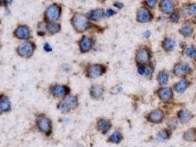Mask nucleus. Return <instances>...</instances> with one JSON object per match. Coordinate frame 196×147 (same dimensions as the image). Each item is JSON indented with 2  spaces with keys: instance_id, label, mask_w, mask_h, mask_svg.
I'll list each match as a JSON object with an SVG mask.
<instances>
[{
  "instance_id": "nucleus-1",
  "label": "nucleus",
  "mask_w": 196,
  "mask_h": 147,
  "mask_svg": "<svg viewBox=\"0 0 196 147\" xmlns=\"http://www.w3.org/2000/svg\"><path fill=\"white\" fill-rule=\"evenodd\" d=\"M72 24L78 33L85 32L89 28V21L87 17L80 13L74 15L71 19Z\"/></svg>"
},
{
  "instance_id": "nucleus-2",
  "label": "nucleus",
  "mask_w": 196,
  "mask_h": 147,
  "mask_svg": "<svg viewBox=\"0 0 196 147\" xmlns=\"http://www.w3.org/2000/svg\"><path fill=\"white\" fill-rule=\"evenodd\" d=\"M35 49V45L33 42L27 41L22 44L17 48V54L22 57L29 58L32 57Z\"/></svg>"
},
{
  "instance_id": "nucleus-3",
  "label": "nucleus",
  "mask_w": 196,
  "mask_h": 147,
  "mask_svg": "<svg viewBox=\"0 0 196 147\" xmlns=\"http://www.w3.org/2000/svg\"><path fill=\"white\" fill-rule=\"evenodd\" d=\"M37 126L39 129L42 132L45 133L46 136H49L52 129V121L49 118L45 116H40L37 119Z\"/></svg>"
},
{
  "instance_id": "nucleus-4",
  "label": "nucleus",
  "mask_w": 196,
  "mask_h": 147,
  "mask_svg": "<svg viewBox=\"0 0 196 147\" xmlns=\"http://www.w3.org/2000/svg\"><path fill=\"white\" fill-rule=\"evenodd\" d=\"M61 9L57 4L52 5L46 9L45 13L46 19L49 22H54L60 18Z\"/></svg>"
},
{
  "instance_id": "nucleus-5",
  "label": "nucleus",
  "mask_w": 196,
  "mask_h": 147,
  "mask_svg": "<svg viewBox=\"0 0 196 147\" xmlns=\"http://www.w3.org/2000/svg\"><path fill=\"white\" fill-rule=\"evenodd\" d=\"M51 94L56 98L66 96L70 93V88L65 85H53L49 88Z\"/></svg>"
},
{
  "instance_id": "nucleus-6",
  "label": "nucleus",
  "mask_w": 196,
  "mask_h": 147,
  "mask_svg": "<svg viewBox=\"0 0 196 147\" xmlns=\"http://www.w3.org/2000/svg\"><path fill=\"white\" fill-rule=\"evenodd\" d=\"M106 69L101 64L90 65L87 68V75L90 78H97L106 72Z\"/></svg>"
},
{
  "instance_id": "nucleus-7",
  "label": "nucleus",
  "mask_w": 196,
  "mask_h": 147,
  "mask_svg": "<svg viewBox=\"0 0 196 147\" xmlns=\"http://www.w3.org/2000/svg\"><path fill=\"white\" fill-rule=\"evenodd\" d=\"M14 36L20 40H27L30 37V30L26 25H20L15 29Z\"/></svg>"
},
{
  "instance_id": "nucleus-8",
  "label": "nucleus",
  "mask_w": 196,
  "mask_h": 147,
  "mask_svg": "<svg viewBox=\"0 0 196 147\" xmlns=\"http://www.w3.org/2000/svg\"><path fill=\"white\" fill-rule=\"evenodd\" d=\"M93 41L91 38L88 36H83L79 41V48L82 53L89 52L92 48Z\"/></svg>"
},
{
  "instance_id": "nucleus-9",
  "label": "nucleus",
  "mask_w": 196,
  "mask_h": 147,
  "mask_svg": "<svg viewBox=\"0 0 196 147\" xmlns=\"http://www.w3.org/2000/svg\"><path fill=\"white\" fill-rule=\"evenodd\" d=\"M137 20L139 22L145 23V22L150 21L152 20L153 16L150 12L144 8H139L137 11Z\"/></svg>"
},
{
  "instance_id": "nucleus-10",
  "label": "nucleus",
  "mask_w": 196,
  "mask_h": 147,
  "mask_svg": "<svg viewBox=\"0 0 196 147\" xmlns=\"http://www.w3.org/2000/svg\"><path fill=\"white\" fill-rule=\"evenodd\" d=\"M150 59V52L145 48L139 49L137 53V61L139 63H145L149 60Z\"/></svg>"
},
{
  "instance_id": "nucleus-11",
  "label": "nucleus",
  "mask_w": 196,
  "mask_h": 147,
  "mask_svg": "<svg viewBox=\"0 0 196 147\" xmlns=\"http://www.w3.org/2000/svg\"><path fill=\"white\" fill-rule=\"evenodd\" d=\"M164 118V113L161 110H155L150 113L148 116V120L153 123H159Z\"/></svg>"
},
{
  "instance_id": "nucleus-12",
  "label": "nucleus",
  "mask_w": 196,
  "mask_h": 147,
  "mask_svg": "<svg viewBox=\"0 0 196 147\" xmlns=\"http://www.w3.org/2000/svg\"><path fill=\"white\" fill-rule=\"evenodd\" d=\"M104 93V88L102 85H94L90 88V95L92 98L99 99L102 96Z\"/></svg>"
},
{
  "instance_id": "nucleus-13",
  "label": "nucleus",
  "mask_w": 196,
  "mask_h": 147,
  "mask_svg": "<svg viewBox=\"0 0 196 147\" xmlns=\"http://www.w3.org/2000/svg\"><path fill=\"white\" fill-rule=\"evenodd\" d=\"M189 71V66L184 63H178L174 68V74L176 76L184 77Z\"/></svg>"
},
{
  "instance_id": "nucleus-14",
  "label": "nucleus",
  "mask_w": 196,
  "mask_h": 147,
  "mask_svg": "<svg viewBox=\"0 0 196 147\" xmlns=\"http://www.w3.org/2000/svg\"><path fill=\"white\" fill-rule=\"evenodd\" d=\"M159 96L161 100L167 102L173 96V90L170 88H162L159 90Z\"/></svg>"
},
{
  "instance_id": "nucleus-15",
  "label": "nucleus",
  "mask_w": 196,
  "mask_h": 147,
  "mask_svg": "<svg viewBox=\"0 0 196 147\" xmlns=\"http://www.w3.org/2000/svg\"><path fill=\"white\" fill-rule=\"evenodd\" d=\"M111 126V123L109 120L102 119H100L97 122V128L103 133H106L109 130Z\"/></svg>"
},
{
  "instance_id": "nucleus-16",
  "label": "nucleus",
  "mask_w": 196,
  "mask_h": 147,
  "mask_svg": "<svg viewBox=\"0 0 196 147\" xmlns=\"http://www.w3.org/2000/svg\"><path fill=\"white\" fill-rule=\"evenodd\" d=\"M160 8L164 13H171L173 11L174 6L171 0H161Z\"/></svg>"
},
{
  "instance_id": "nucleus-17",
  "label": "nucleus",
  "mask_w": 196,
  "mask_h": 147,
  "mask_svg": "<svg viewBox=\"0 0 196 147\" xmlns=\"http://www.w3.org/2000/svg\"><path fill=\"white\" fill-rule=\"evenodd\" d=\"M104 16V11L103 9H95L88 13V18L93 21H98Z\"/></svg>"
},
{
  "instance_id": "nucleus-18",
  "label": "nucleus",
  "mask_w": 196,
  "mask_h": 147,
  "mask_svg": "<svg viewBox=\"0 0 196 147\" xmlns=\"http://www.w3.org/2000/svg\"><path fill=\"white\" fill-rule=\"evenodd\" d=\"M46 29L49 34L55 35V34L60 32V30H61V25L59 24L55 23V22H49L46 26Z\"/></svg>"
},
{
  "instance_id": "nucleus-19",
  "label": "nucleus",
  "mask_w": 196,
  "mask_h": 147,
  "mask_svg": "<svg viewBox=\"0 0 196 147\" xmlns=\"http://www.w3.org/2000/svg\"><path fill=\"white\" fill-rule=\"evenodd\" d=\"M0 105H1L2 112H8L11 109V104L9 99L5 96L0 98Z\"/></svg>"
},
{
  "instance_id": "nucleus-20",
  "label": "nucleus",
  "mask_w": 196,
  "mask_h": 147,
  "mask_svg": "<svg viewBox=\"0 0 196 147\" xmlns=\"http://www.w3.org/2000/svg\"><path fill=\"white\" fill-rule=\"evenodd\" d=\"M64 100L71 110H75L78 106V100H77V97L75 96H69L67 97L66 100Z\"/></svg>"
},
{
  "instance_id": "nucleus-21",
  "label": "nucleus",
  "mask_w": 196,
  "mask_h": 147,
  "mask_svg": "<svg viewBox=\"0 0 196 147\" xmlns=\"http://www.w3.org/2000/svg\"><path fill=\"white\" fill-rule=\"evenodd\" d=\"M184 138L186 141H193L196 139V129H191L187 130L184 134Z\"/></svg>"
},
{
  "instance_id": "nucleus-22",
  "label": "nucleus",
  "mask_w": 196,
  "mask_h": 147,
  "mask_svg": "<svg viewBox=\"0 0 196 147\" xmlns=\"http://www.w3.org/2000/svg\"><path fill=\"white\" fill-rule=\"evenodd\" d=\"M175 47L174 40L170 38H166L163 42V47L166 51H172Z\"/></svg>"
},
{
  "instance_id": "nucleus-23",
  "label": "nucleus",
  "mask_w": 196,
  "mask_h": 147,
  "mask_svg": "<svg viewBox=\"0 0 196 147\" xmlns=\"http://www.w3.org/2000/svg\"><path fill=\"white\" fill-rule=\"evenodd\" d=\"M189 83L187 80H181L180 82H178L176 85H175V90L176 91L179 92V93H182L188 88Z\"/></svg>"
},
{
  "instance_id": "nucleus-24",
  "label": "nucleus",
  "mask_w": 196,
  "mask_h": 147,
  "mask_svg": "<svg viewBox=\"0 0 196 147\" xmlns=\"http://www.w3.org/2000/svg\"><path fill=\"white\" fill-rule=\"evenodd\" d=\"M178 118L181 122L186 123L190 119L191 114L187 110H181L178 112Z\"/></svg>"
},
{
  "instance_id": "nucleus-25",
  "label": "nucleus",
  "mask_w": 196,
  "mask_h": 147,
  "mask_svg": "<svg viewBox=\"0 0 196 147\" xmlns=\"http://www.w3.org/2000/svg\"><path fill=\"white\" fill-rule=\"evenodd\" d=\"M192 31H193L192 27L191 26V25L188 24H184L180 30L181 33L182 35L185 37L190 36L191 34L192 33Z\"/></svg>"
},
{
  "instance_id": "nucleus-26",
  "label": "nucleus",
  "mask_w": 196,
  "mask_h": 147,
  "mask_svg": "<svg viewBox=\"0 0 196 147\" xmlns=\"http://www.w3.org/2000/svg\"><path fill=\"white\" fill-rule=\"evenodd\" d=\"M158 81L160 85H164L168 81V74L166 71H161L158 75Z\"/></svg>"
},
{
  "instance_id": "nucleus-27",
  "label": "nucleus",
  "mask_w": 196,
  "mask_h": 147,
  "mask_svg": "<svg viewBox=\"0 0 196 147\" xmlns=\"http://www.w3.org/2000/svg\"><path fill=\"white\" fill-rule=\"evenodd\" d=\"M58 109L60 111H61L63 113H67L70 112V110H71V109L69 108V107L67 105L66 102H65V100L61 101L58 103Z\"/></svg>"
},
{
  "instance_id": "nucleus-28",
  "label": "nucleus",
  "mask_w": 196,
  "mask_h": 147,
  "mask_svg": "<svg viewBox=\"0 0 196 147\" xmlns=\"http://www.w3.org/2000/svg\"><path fill=\"white\" fill-rule=\"evenodd\" d=\"M122 135L120 132H114L110 136V141L114 143H119L122 140Z\"/></svg>"
},
{
  "instance_id": "nucleus-29",
  "label": "nucleus",
  "mask_w": 196,
  "mask_h": 147,
  "mask_svg": "<svg viewBox=\"0 0 196 147\" xmlns=\"http://www.w3.org/2000/svg\"><path fill=\"white\" fill-rule=\"evenodd\" d=\"M169 136L170 135L168 131L167 130V129H163V130L159 132V133L158 134L157 138L159 141H164V140L167 139V138H169Z\"/></svg>"
},
{
  "instance_id": "nucleus-30",
  "label": "nucleus",
  "mask_w": 196,
  "mask_h": 147,
  "mask_svg": "<svg viewBox=\"0 0 196 147\" xmlns=\"http://www.w3.org/2000/svg\"><path fill=\"white\" fill-rule=\"evenodd\" d=\"M187 55L189 57L195 58L196 57V49L194 47H190L187 49Z\"/></svg>"
},
{
  "instance_id": "nucleus-31",
  "label": "nucleus",
  "mask_w": 196,
  "mask_h": 147,
  "mask_svg": "<svg viewBox=\"0 0 196 147\" xmlns=\"http://www.w3.org/2000/svg\"><path fill=\"white\" fill-rule=\"evenodd\" d=\"M178 18H179V16H178L177 12L173 13V14H172L171 16H170V19H171V21L173 22H177L178 21Z\"/></svg>"
},
{
  "instance_id": "nucleus-32",
  "label": "nucleus",
  "mask_w": 196,
  "mask_h": 147,
  "mask_svg": "<svg viewBox=\"0 0 196 147\" xmlns=\"http://www.w3.org/2000/svg\"><path fill=\"white\" fill-rule=\"evenodd\" d=\"M189 11H190V13L192 16H196V3L190 5V8H189Z\"/></svg>"
},
{
  "instance_id": "nucleus-33",
  "label": "nucleus",
  "mask_w": 196,
  "mask_h": 147,
  "mask_svg": "<svg viewBox=\"0 0 196 147\" xmlns=\"http://www.w3.org/2000/svg\"><path fill=\"white\" fill-rule=\"evenodd\" d=\"M156 2H157V0H146L147 5L150 8H154L156 5Z\"/></svg>"
},
{
  "instance_id": "nucleus-34",
  "label": "nucleus",
  "mask_w": 196,
  "mask_h": 147,
  "mask_svg": "<svg viewBox=\"0 0 196 147\" xmlns=\"http://www.w3.org/2000/svg\"><path fill=\"white\" fill-rule=\"evenodd\" d=\"M145 69L146 68L144 67L143 66H139L138 68V72L139 73V74L141 75L144 74H145Z\"/></svg>"
},
{
  "instance_id": "nucleus-35",
  "label": "nucleus",
  "mask_w": 196,
  "mask_h": 147,
  "mask_svg": "<svg viewBox=\"0 0 196 147\" xmlns=\"http://www.w3.org/2000/svg\"><path fill=\"white\" fill-rule=\"evenodd\" d=\"M44 50L46 51V52H51L52 50V47H51V46L49 45V44H47V43H46V44H44Z\"/></svg>"
},
{
  "instance_id": "nucleus-36",
  "label": "nucleus",
  "mask_w": 196,
  "mask_h": 147,
  "mask_svg": "<svg viewBox=\"0 0 196 147\" xmlns=\"http://www.w3.org/2000/svg\"><path fill=\"white\" fill-rule=\"evenodd\" d=\"M152 72H153V69L150 67L146 68L145 74H146V75H147V77L151 76V74H152Z\"/></svg>"
},
{
  "instance_id": "nucleus-37",
  "label": "nucleus",
  "mask_w": 196,
  "mask_h": 147,
  "mask_svg": "<svg viewBox=\"0 0 196 147\" xmlns=\"http://www.w3.org/2000/svg\"><path fill=\"white\" fill-rule=\"evenodd\" d=\"M114 11H113L112 9H108L107 11H106V16H111L114 14Z\"/></svg>"
},
{
  "instance_id": "nucleus-38",
  "label": "nucleus",
  "mask_w": 196,
  "mask_h": 147,
  "mask_svg": "<svg viewBox=\"0 0 196 147\" xmlns=\"http://www.w3.org/2000/svg\"><path fill=\"white\" fill-rule=\"evenodd\" d=\"M114 6L116 8H117L118 9H121V8H123V5L122 3H119V2H116L114 3Z\"/></svg>"
},
{
  "instance_id": "nucleus-39",
  "label": "nucleus",
  "mask_w": 196,
  "mask_h": 147,
  "mask_svg": "<svg viewBox=\"0 0 196 147\" xmlns=\"http://www.w3.org/2000/svg\"><path fill=\"white\" fill-rule=\"evenodd\" d=\"M150 32L149 31H147V32H145L144 33V36L146 38H149L150 37Z\"/></svg>"
},
{
  "instance_id": "nucleus-40",
  "label": "nucleus",
  "mask_w": 196,
  "mask_h": 147,
  "mask_svg": "<svg viewBox=\"0 0 196 147\" xmlns=\"http://www.w3.org/2000/svg\"><path fill=\"white\" fill-rule=\"evenodd\" d=\"M5 1H6V3H8V4H10L13 2V0H5Z\"/></svg>"
},
{
  "instance_id": "nucleus-41",
  "label": "nucleus",
  "mask_w": 196,
  "mask_h": 147,
  "mask_svg": "<svg viewBox=\"0 0 196 147\" xmlns=\"http://www.w3.org/2000/svg\"><path fill=\"white\" fill-rule=\"evenodd\" d=\"M2 112V110H1V105H0V113Z\"/></svg>"
}]
</instances>
